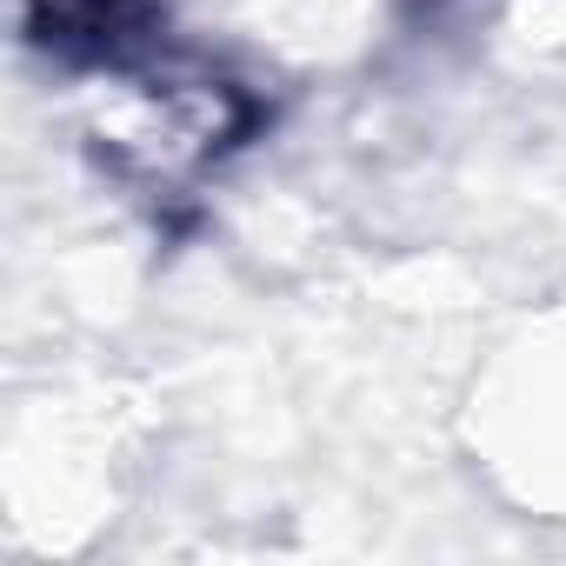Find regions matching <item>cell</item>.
Returning <instances> with one entry per match:
<instances>
[{"instance_id": "obj_1", "label": "cell", "mask_w": 566, "mask_h": 566, "mask_svg": "<svg viewBox=\"0 0 566 566\" xmlns=\"http://www.w3.org/2000/svg\"><path fill=\"white\" fill-rule=\"evenodd\" d=\"M260 107L240 81L187 54H114L87 87V147L120 187L187 193L200 187L247 134Z\"/></svg>"}, {"instance_id": "obj_2", "label": "cell", "mask_w": 566, "mask_h": 566, "mask_svg": "<svg viewBox=\"0 0 566 566\" xmlns=\"http://www.w3.org/2000/svg\"><path fill=\"white\" fill-rule=\"evenodd\" d=\"M21 14L48 41H101L120 21V0H21ZM114 41V34H107Z\"/></svg>"}]
</instances>
